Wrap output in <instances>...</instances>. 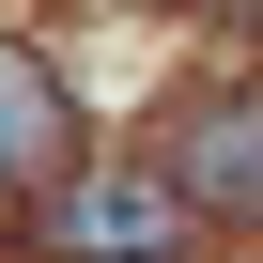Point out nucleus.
Returning <instances> with one entry per match:
<instances>
[{
	"mask_svg": "<svg viewBox=\"0 0 263 263\" xmlns=\"http://www.w3.org/2000/svg\"><path fill=\"white\" fill-rule=\"evenodd\" d=\"M171 232H186V186L171 171H93V186H62V248H93V263H140Z\"/></svg>",
	"mask_w": 263,
	"mask_h": 263,
	"instance_id": "obj_1",
	"label": "nucleus"
},
{
	"mask_svg": "<svg viewBox=\"0 0 263 263\" xmlns=\"http://www.w3.org/2000/svg\"><path fill=\"white\" fill-rule=\"evenodd\" d=\"M47 171H62V78L0 47V186H47Z\"/></svg>",
	"mask_w": 263,
	"mask_h": 263,
	"instance_id": "obj_3",
	"label": "nucleus"
},
{
	"mask_svg": "<svg viewBox=\"0 0 263 263\" xmlns=\"http://www.w3.org/2000/svg\"><path fill=\"white\" fill-rule=\"evenodd\" d=\"M171 186L263 201V93H201V108H186V140H171Z\"/></svg>",
	"mask_w": 263,
	"mask_h": 263,
	"instance_id": "obj_2",
	"label": "nucleus"
}]
</instances>
